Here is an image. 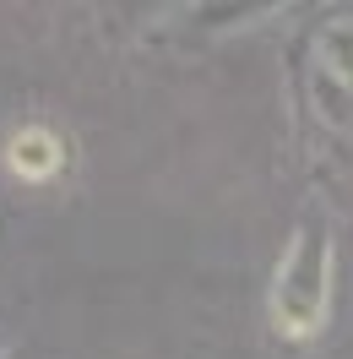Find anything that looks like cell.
Masks as SVG:
<instances>
[{
    "mask_svg": "<svg viewBox=\"0 0 353 359\" xmlns=\"http://www.w3.org/2000/svg\"><path fill=\"white\" fill-rule=\"evenodd\" d=\"M6 169L33 180V185H44V180H55L66 169V147H60V136L49 131V126H22V131H11V142H6Z\"/></svg>",
    "mask_w": 353,
    "mask_h": 359,
    "instance_id": "2",
    "label": "cell"
},
{
    "mask_svg": "<svg viewBox=\"0 0 353 359\" xmlns=\"http://www.w3.org/2000/svg\"><path fill=\"white\" fill-rule=\"evenodd\" d=\"M331 305V224L321 212H305L272 278V327L288 343H310Z\"/></svg>",
    "mask_w": 353,
    "mask_h": 359,
    "instance_id": "1",
    "label": "cell"
}]
</instances>
